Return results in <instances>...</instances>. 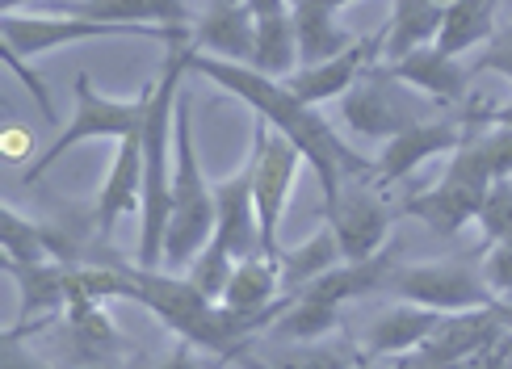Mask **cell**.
<instances>
[{
    "mask_svg": "<svg viewBox=\"0 0 512 369\" xmlns=\"http://www.w3.org/2000/svg\"><path fill=\"white\" fill-rule=\"evenodd\" d=\"M189 47L231 59V63H252V55H256V9L248 0H210L206 13L194 21Z\"/></svg>",
    "mask_w": 512,
    "mask_h": 369,
    "instance_id": "cell-16",
    "label": "cell"
},
{
    "mask_svg": "<svg viewBox=\"0 0 512 369\" xmlns=\"http://www.w3.org/2000/svg\"><path fill=\"white\" fill-rule=\"evenodd\" d=\"M471 122L475 126H483V122H504V126H512V105H492V110H483V105H471Z\"/></svg>",
    "mask_w": 512,
    "mask_h": 369,
    "instance_id": "cell-36",
    "label": "cell"
},
{
    "mask_svg": "<svg viewBox=\"0 0 512 369\" xmlns=\"http://www.w3.org/2000/svg\"><path fill=\"white\" fill-rule=\"evenodd\" d=\"M433 105H437L433 97H424L412 84H403L391 72V63L382 59V63H370V68L357 76L353 89L340 97V118H345L353 135L387 143L399 130L433 118Z\"/></svg>",
    "mask_w": 512,
    "mask_h": 369,
    "instance_id": "cell-5",
    "label": "cell"
},
{
    "mask_svg": "<svg viewBox=\"0 0 512 369\" xmlns=\"http://www.w3.org/2000/svg\"><path fill=\"white\" fill-rule=\"evenodd\" d=\"M185 59H189V72H198L210 84H219L223 93L240 97L244 105L256 110V118H265L273 130H282L286 139L298 143L303 160L315 168L319 189H324V206L340 193L345 177H374V164L366 156H357V151L332 130V122L319 118L315 105H307L286 80L256 72L252 63H231V59L206 55L194 47H185Z\"/></svg>",
    "mask_w": 512,
    "mask_h": 369,
    "instance_id": "cell-1",
    "label": "cell"
},
{
    "mask_svg": "<svg viewBox=\"0 0 512 369\" xmlns=\"http://www.w3.org/2000/svg\"><path fill=\"white\" fill-rule=\"evenodd\" d=\"M139 202H143V126L118 139L114 164H110V172H105V185L97 193L93 219H97L101 240L114 231V223L122 219V214L139 210Z\"/></svg>",
    "mask_w": 512,
    "mask_h": 369,
    "instance_id": "cell-17",
    "label": "cell"
},
{
    "mask_svg": "<svg viewBox=\"0 0 512 369\" xmlns=\"http://www.w3.org/2000/svg\"><path fill=\"white\" fill-rule=\"evenodd\" d=\"M500 5H504V0H500Z\"/></svg>",
    "mask_w": 512,
    "mask_h": 369,
    "instance_id": "cell-44",
    "label": "cell"
},
{
    "mask_svg": "<svg viewBox=\"0 0 512 369\" xmlns=\"http://www.w3.org/2000/svg\"><path fill=\"white\" fill-rule=\"evenodd\" d=\"M252 198H256V223H261V248L277 256V231H282V210L290 202V185L298 172V151L294 139H286L282 130H273L265 118L252 122Z\"/></svg>",
    "mask_w": 512,
    "mask_h": 369,
    "instance_id": "cell-8",
    "label": "cell"
},
{
    "mask_svg": "<svg viewBox=\"0 0 512 369\" xmlns=\"http://www.w3.org/2000/svg\"><path fill=\"white\" fill-rule=\"evenodd\" d=\"M290 13H294V30H298V59L303 63H319V59H332L340 51L353 47V34L340 26L336 13L328 0H290ZM298 63V68H303Z\"/></svg>",
    "mask_w": 512,
    "mask_h": 369,
    "instance_id": "cell-22",
    "label": "cell"
},
{
    "mask_svg": "<svg viewBox=\"0 0 512 369\" xmlns=\"http://www.w3.org/2000/svg\"><path fill=\"white\" fill-rule=\"evenodd\" d=\"M466 143L475 147V156L483 160V168L492 172V181H504L512 177V126L504 122H483V126H471Z\"/></svg>",
    "mask_w": 512,
    "mask_h": 369,
    "instance_id": "cell-30",
    "label": "cell"
},
{
    "mask_svg": "<svg viewBox=\"0 0 512 369\" xmlns=\"http://www.w3.org/2000/svg\"><path fill=\"white\" fill-rule=\"evenodd\" d=\"M487 235V244H500V240H512V177L504 181H492L487 198L479 206V219H475Z\"/></svg>",
    "mask_w": 512,
    "mask_h": 369,
    "instance_id": "cell-32",
    "label": "cell"
},
{
    "mask_svg": "<svg viewBox=\"0 0 512 369\" xmlns=\"http://www.w3.org/2000/svg\"><path fill=\"white\" fill-rule=\"evenodd\" d=\"M328 5H332V9H345V5H353V0H328Z\"/></svg>",
    "mask_w": 512,
    "mask_h": 369,
    "instance_id": "cell-41",
    "label": "cell"
},
{
    "mask_svg": "<svg viewBox=\"0 0 512 369\" xmlns=\"http://www.w3.org/2000/svg\"><path fill=\"white\" fill-rule=\"evenodd\" d=\"M0 252H5V260H17V265L51 260V248H47V235H42V223L21 219L13 206L0 210Z\"/></svg>",
    "mask_w": 512,
    "mask_h": 369,
    "instance_id": "cell-29",
    "label": "cell"
},
{
    "mask_svg": "<svg viewBox=\"0 0 512 369\" xmlns=\"http://www.w3.org/2000/svg\"><path fill=\"white\" fill-rule=\"evenodd\" d=\"M496 13H500V0H454V5H445L437 47L450 55L483 47L496 34Z\"/></svg>",
    "mask_w": 512,
    "mask_h": 369,
    "instance_id": "cell-25",
    "label": "cell"
},
{
    "mask_svg": "<svg viewBox=\"0 0 512 369\" xmlns=\"http://www.w3.org/2000/svg\"><path fill=\"white\" fill-rule=\"evenodd\" d=\"M487 189H492V172L483 168L475 147L462 139L450 151V164H445L441 181L433 189H424V193H412V198L403 202V214L429 223L437 235H458L466 223L479 219V206L487 198Z\"/></svg>",
    "mask_w": 512,
    "mask_h": 369,
    "instance_id": "cell-7",
    "label": "cell"
},
{
    "mask_svg": "<svg viewBox=\"0 0 512 369\" xmlns=\"http://www.w3.org/2000/svg\"><path fill=\"white\" fill-rule=\"evenodd\" d=\"M391 72L403 80V84H412V89H420L424 97H433L441 105H454L466 97V84H471V68L450 55V51H441L437 42H424V47L408 51L403 59H391Z\"/></svg>",
    "mask_w": 512,
    "mask_h": 369,
    "instance_id": "cell-18",
    "label": "cell"
},
{
    "mask_svg": "<svg viewBox=\"0 0 512 369\" xmlns=\"http://www.w3.org/2000/svg\"><path fill=\"white\" fill-rule=\"evenodd\" d=\"M437 5H454V0H437Z\"/></svg>",
    "mask_w": 512,
    "mask_h": 369,
    "instance_id": "cell-42",
    "label": "cell"
},
{
    "mask_svg": "<svg viewBox=\"0 0 512 369\" xmlns=\"http://www.w3.org/2000/svg\"><path fill=\"white\" fill-rule=\"evenodd\" d=\"M5 63H9V68L21 76V80H26V89L34 93V101L42 105V114H47V122H55V105H51V97H47V89H42V80H38V72H30L26 68V63H21V55H13V51H5Z\"/></svg>",
    "mask_w": 512,
    "mask_h": 369,
    "instance_id": "cell-35",
    "label": "cell"
},
{
    "mask_svg": "<svg viewBox=\"0 0 512 369\" xmlns=\"http://www.w3.org/2000/svg\"><path fill=\"white\" fill-rule=\"evenodd\" d=\"M399 298L437 311L492 307L496 290L487 286L479 260H429V265H395L391 286Z\"/></svg>",
    "mask_w": 512,
    "mask_h": 369,
    "instance_id": "cell-9",
    "label": "cell"
},
{
    "mask_svg": "<svg viewBox=\"0 0 512 369\" xmlns=\"http://www.w3.org/2000/svg\"><path fill=\"white\" fill-rule=\"evenodd\" d=\"M391 273H395V260L391 252L382 248L366 260H340V265H332L328 273H319L315 281H307L298 294H315L324 302H349V298H361V294H374V290H387L391 286Z\"/></svg>",
    "mask_w": 512,
    "mask_h": 369,
    "instance_id": "cell-21",
    "label": "cell"
},
{
    "mask_svg": "<svg viewBox=\"0 0 512 369\" xmlns=\"http://www.w3.org/2000/svg\"><path fill=\"white\" fill-rule=\"evenodd\" d=\"M340 260H345V252H340V240H336L332 223H328V227H319L307 244L277 252V269H282V290H286V294L303 290L307 281H315L319 273H328L332 265H340Z\"/></svg>",
    "mask_w": 512,
    "mask_h": 369,
    "instance_id": "cell-27",
    "label": "cell"
},
{
    "mask_svg": "<svg viewBox=\"0 0 512 369\" xmlns=\"http://www.w3.org/2000/svg\"><path fill=\"white\" fill-rule=\"evenodd\" d=\"M336 302H324V298H315V294H290L286 302V311L277 315L273 323V332L282 336V340H319V336H328L336 328Z\"/></svg>",
    "mask_w": 512,
    "mask_h": 369,
    "instance_id": "cell-28",
    "label": "cell"
},
{
    "mask_svg": "<svg viewBox=\"0 0 512 369\" xmlns=\"http://www.w3.org/2000/svg\"><path fill=\"white\" fill-rule=\"evenodd\" d=\"M450 311H437V307H420V302H408L403 298L399 307L382 311L370 332H366V361H378V357H399V353H412L429 340L441 319Z\"/></svg>",
    "mask_w": 512,
    "mask_h": 369,
    "instance_id": "cell-20",
    "label": "cell"
},
{
    "mask_svg": "<svg viewBox=\"0 0 512 369\" xmlns=\"http://www.w3.org/2000/svg\"><path fill=\"white\" fill-rule=\"evenodd\" d=\"M504 336V323L492 307H471V311H450L441 328L416 349V357H399V365H471L483 349Z\"/></svg>",
    "mask_w": 512,
    "mask_h": 369,
    "instance_id": "cell-12",
    "label": "cell"
},
{
    "mask_svg": "<svg viewBox=\"0 0 512 369\" xmlns=\"http://www.w3.org/2000/svg\"><path fill=\"white\" fill-rule=\"evenodd\" d=\"M471 126L475 122L466 114H433V118H424V122H416L408 130H399V135L387 139V147L378 151L374 181L387 185V181H399V177H412L424 160L454 151L466 135H471Z\"/></svg>",
    "mask_w": 512,
    "mask_h": 369,
    "instance_id": "cell-11",
    "label": "cell"
},
{
    "mask_svg": "<svg viewBox=\"0 0 512 369\" xmlns=\"http://www.w3.org/2000/svg\"><path fill=\"white\" fill-rule=\"evenodd\" d=\"M374 185H378L374 177H345L340 193L328 202V223L336 231L345 260H366L387 248L391 206L382 202V193Z\"/></svg>",
    "mask_w": 512,
    "mask_h": 369,
    "instance_id": "cell-10",
    "label": "cell"
},
{
    "mask_svg": "<svg viewBox=\"0 0 512 369\" xmlns=\"http://www.w3.org/2000/svg\"><path fill=\"white\" fill-rule=\"evenodd\" d=\"M231 269H236V256L223 252L215 240H210V244H206V248L194 256V265L185 269V277L194 281V286H198L202 294H210V298H223L227 281H231Z\"/></svg>",
    "mask_w": 512,
    "mask_h": 369,
    "instance_id": "cell-31",
    "label": "cell"
},
{
    "mask_svg": "<svg viewBox=\"0 0 512 369\" xmlns=\"http://www.w3.org/2000/svg\"><path fill=\"white\" fill-rule=\"evenodd\" d=\"M63 344H68L76 365H110L118 361L114 353H135L126 349V340L118 336L110 315L101 311V298H76L63 311Z\"/></svg>",
    "mask_w": 512,
    "mask_h": 369,
    "instance_id": "cell-19",
    "label": "cell"
},
{
    "mask_svg": "<svg viewBox=\"0 0 512 369\" xmlns=\"http://www.w3.org/2000/svg\"><path fill=\"white\" fill-rule=\"evenodd\" d=\"M298 30H294V13L282 9V13H265L256 17V55H252V68L265 72V76H277L286 80L294 68H298Z\"/></svg>",
    "mask_w": 512,
    "mask_h": 369,
    "instance_id": "cell-26",
    "label": "cell"
},
{
    "mask_svg": "<svg viewBox=\"0 0 512 369\" xmlns=\"http://www.w3.org/2000/svg\"><path fill=\"white\" fill-rule=\"evenodd\" d=\"M483 277H487V286L496 290V298L512 294V240L487 244V256H483Z\"/></svg>",
    "mask_w": 512,
    "mask_h": 369,
    "instance_id": "cell-34",
    "label": "cell"
},
{
    "mask_svg": "<svg viewBox=\"0 0 512 369\" xmlns=\"http://www.w3.org/2000/svg\"><path fill=\"white\" fill-rule=\"evenodd\" d=\"M210 240H215V185L202 172L194 114H189V97L181 93L173 126V214L164 235V269L185 273Z\"/></svg>",
    "mask_w": 512,
    "mask_h": 369,
    "instance_id": "cell-3",
    "label": "cell"
},
{
    "mask_svg": "<svg viewBox=\"0 0 512 369\" xmlns=\"http://www.w3.org/2000/svg\"><path fill=\"white\" fill-rule=\"evenodd\" d=\"M152 93H156V84H147V89H143L135 101H118V97L97 93L93 80L80 72V76H76V110H72V122L63 126L59 135H55V143L26 168V185L38 181L51 164H59L76 143H89V139H122V135H131V130H139V126L147 122V110H152Z\"/></svg>",
    "mask_w": 512,
    "mask_h": 369,
    "instance_id": "cell-6",
    "label": "cell"
},
{
    "mask_svg": "<svg viewBox=\"0 0 512 369\" xmlns=\"http://www.w3.org/2000/svg\"><path fill=\"white\" fill-rule=\"evenodd\" d=\"M177 5H189V0H177ZM189 9H194V5H189Z\"/></svg>",
    "mask_w": 512,
    "mask_h": 369,
    "instance_id": "cell-43",
    "label": "cell"
},
{
    "mask_svg": "<svg viewBox=\"0 0 512 369\" xmlns=\"http://www.w3.org/2000/svg\"><path fill=\"white\" fill-rule=\"evenodd\" d=\"M0 38L5 51L34 59L59 47H76V42H97V38H152L168 47H189L194 26H122V21H97L80 13H5L0 17Z\"/></svg>",
    "mask_w": 512,
    "mask_h": 369,
    "instance_id": "cell-4",
    "label": "cell"
},
{
    "mask_svg": "<svg viewBox=\"0 0 512 369\" xmlns=\"http://www.w3.org/2000/svg\"><path fill=\"white\" fill-rule=\"evenodd\" d=\"M21 5H30V0H0V9H5V13H13V9H21Z\"/></svg>",
    "mask_w": 512,
    "mask_h": 369,
    "instance_id": "cell-40",
    "label": "cell"
},
{
    "mask_svg": "<svg viewBox=\"0 0 512 369\" xmlns=\"http://www.w3.org/2000/svg\"><path fill=\"white\" fill-rule=\"evenodd\" d=\"M248 5L256 9V17H265V13H282V9H290V0H248Z\"/></svg>",
    "mask_w": 512,
    "mask_h": 369,
    "instance_id": "cell-38",
    "label": "cell"
},
{
    "mask_svg": "<svg viewBox=\"0 0 512 369\" xmlns=\"http://www.w3.org/2000/svg\"><path fill=\"white\" fill-rule=\"evenodd\" d=\"M492 311L500 315V323H504V328H512V294L496 298V302H492Z\"/></svg>",
    "mask_w": 512,
    "mask_h": 369,
    "instance_id": "cell-39",
    "label": "cell"
},
{
    "mask_svg": "<svg viewBox=\"0 0 512 369\" xmlns=\"http://www.w3.org/2000/svg\"><path fill=\"white\" fill-rule=\"evenodd\" d=\"M189 72L185 47H168L164 76L156 80L152 110L143 122V202H139V265L164 269V235L173 214V126L181 80Z\"/></svg>",
    "mask_w": 512,
    "mask_h": 369,
    "instance_id": "cell-2",
    "label": "cell"
},
{
    "mask_svg": "<svg viewBox=\"0 0 512 369\" xmlns=\"http://www.w3.org/2000/svg\"><path fill=\"white\" fill-rule=\"evenodd\" d=\"M5 147H9V151H5L9 160H17V156H26V151H34V143H30L26 135H17V130H9V135H5Z\"/></svg>",
    "mask_w": 512,
    "mask_h": 369,
    "instance_id": "cell-37",
    "label": "cell"
},
{
    "mask_svg": "<svg viewBox=\"0 0 512 369\" xmlns=\"http://www.w3.org/2000/svg\"><path fill=\"white\" fill-rule=\"evenodd\" d=\"M445 21V5L437 0H395L391 5V21H387V38H382V59H403L408 51L424 47V42H437Z\"/></svg>",
    "mask_w": 512,
    "mask_h": 369,
    "instance_id": "cell-23",
    "label": "cell"
},
{
    "mask_svg": "<svg viewBox=\"0 0 512 369\" xmlns=\"http://www.w3.org/2000/svg\"><path fill=\"white\" fill-rule=\"evenodd\" d=\"M282 269H277V256L269 252H256V256H244L236 260L231 269V281L219 302H227L231 311H265L282 298Z\"/></svg>",
    "mask_w": 512,
    "mask_h": 369,
    "instance_id": "cell-24",
    "label": "cell"
},
{
    "mask_svg": "<svg viewBox=\"0 0 512 369\" xmlns=\"http://www.w3.org/2000/svg\"><path fill=\"white\" fill-rule=\"evenodd\" d=\"M382 38H387V34L378 30L374 38H357L349 51H340V55H332V59L303 63L298 72L286 76V84H290V89L303 97L307 105H324V101H332V97H345L353 84H357V76L366 72L370 63H378Z\"/></svg>",
    "mask_w": 512,
    "mask_h": 369,
    "instance_id": "cell-14",
    "label": "cell"
},
{
    "mask_svg": "<svg viewBox=\"0 0 512 369\" xmlns=\"http://www.w3.org/2000/svg\"><path fill=\"white\" fill-rule=\"evenodd\" d=\"M475 72H496V76H504L512 84V21L508 26H496V34L483 42V51L471 63V76Z\"/></svg>",
    "mask_w": 512,
    "mask_h": 369,
    "instance_id": "cell-33",
    "label": "cell"
},
{
    "mask_svg": "<svg viewBox=\"0 0 512 369\" xmlns=\"http://www.w3.org/2000/svg\"><path fill=\"white\" fill-rule=\"evenodd\" d=\"M215 244L236 260L265 252L261 248V223H256V198H252V160L215 185Z\"/></svg>",
    "mask_w": 512,
    "mask_h": 369,
    "instance_id": "cell-15",
    "label": "cell"
},
{
    "mask_svg": "<svg viewBox=\"0 0 512 369\" xmlns=\"http://www.w3.org/2000/svg\"><path fill=\"white\" fill-rule=\"evenodd\" d=\"M5 273L17 281V294H21V311H17L21 328L13 332H38L68 311L72 290H76L68 260H34V265L5 260Z\"/></svg>",
    "mask_w": 512,
    "mask_h": 369,
    "instance_id": "cell-13",
    "label": "cell"
}]
</instances>
